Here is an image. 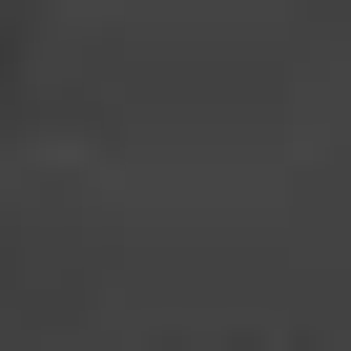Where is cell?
Returning a JSON list of instances; mask_svg holds the SVG:
<instances>
[{"label": "cell", "instance_id": "6da1fadb", "mask_svg": "<svg viewBox=\"0 0 351 351\" xmlns=\"http://www.w3.org/2000/svg\"><path fill=\"white\" fill-rule=\"evenodd\" d=\"M0 124H21V21H0Z\"/></svg>", "mask_w": 351, "mask_h": 351}]
</instances>
